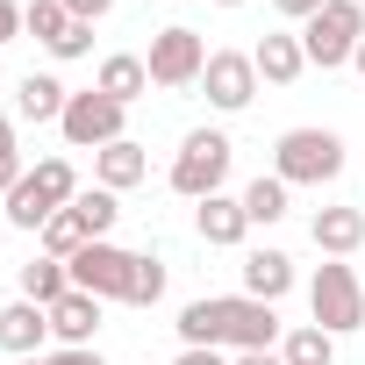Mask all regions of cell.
<instances>
[{
	"mask_svg": "<svg viewBox=\"0 0 365 365\" xmlns=\"http://www.w3.org/2000/svg\"><path fill=\"white\" fill-rule=\"evenodd\" d=\"M0 222H8V215H0Z\"/></svg>",
	"mask_w": 365,
	"mask_h": 365,
	"instance_id": "obj_39",
	"label": "cell"
},
{
	"mask_svg": "<svg viewBox=\"0 0 365 365\" xmlns=\"http://www.w3.org/2000/svg\"><path fill=\"white\" fill-rule=\"evenodd\" d=\"M358 8H365V0H358Z\"/></svg>",
	"mask_w": 365,
	"mask_h": 365,
	"instance_id": "obj_38",
	"label": "cell"
},
{
	"mask_svg": "<svg viewBox=\"0 0 365 365\" xmlns=\"http://www.w3.org/2000/svg\"><path fill=\"white\" fill-rule=\"evenodd\" d=\"M22 172H29V165H22V150H15V122L0 115V201L15 194V179H22Z\"/></svg>",
	"mask_w": 365,
	"mask_h": 365,
	"instance_id": "obj_27",
	"label": "cell"
},
{
	"mask_svg": "<svg viewBox=\"0 0 365 365\" xmlns=\"http://www.w3.org/2000/svg\"><path fill=\"white\" fill-rule=\"evenodd\" d=\"M251 65H258V79H265V86H294V79L308 72V51H301V36H287V29H272V36H258V51H251Z\"/></svg>",
	"mask_w": 365,
	"mask_h": 365,
	"instance_id": "obj_14",
	"label": "cell"
},
{
	"mask_svg": "<svg viewBox=\"0 0 365 365\" xmlns=\"http://www.w3.org/2000/svg\"><path fill=\"white\" fill-rule=\"evenodd\" d=\"M72 265V287L79 294H101V301H122L129 308V279H136V251H122V244H86L79 258H65Z\"/></svg>",
	"mask_w": 365,
	"mask_h": 365,
	"instance_id": "obj_8",
	"label": "cell"
},
{
	"mask_svg": "<svg viewBox=\"0 0 365 365\" xmlns=\"http://www.w3.org/2000/svg\"><path fill=\"white\" fill-rule=\"evenodd\" d=\"M93 86H101L108 101H122V108H129V101H143V93H150V65H143V58H129V51H115V58H101V79H93Z\"/></svg>",
	"mask_w": 365,
	"mask_h": 365,
	"instance_id": "obj_19",
	"label": "cell"
},
{
	"mask_svg": "<svg viewBox=\"0 0 365 365\" xmlns=\"http://www.w3.org/2000/svg\"><path fill=\"white\" fill-rule=\"evenodd\" d=\"M79 215H86V230L93 237H108L115 230V215H122V194H108V187H79V201H72Z\"/></svg>",
	"mask_w": 365,
	"mask_h": 365,
	"instance_id": "obj_25",
	"label": "cell"
},
{
	"mask_svg": "<svg viewBox=\"0 0 365 365\" xmlns=\"http://www.w3.org/2000/svg\"><path fill=\"white\" fill-rule=\"evenodd\" d=\"M15 287H22V301H36V308H58V301L72 294V265H65V258H29V265L15 272Z\"/></svg>",
	"mask_w": 365,
	"mask_h": 365,
	"instance_id": "obj_18",
	"label": "cell"
},
{
	"mask_svg": "<svg viewBox=\"0 0 365 365\" xmlns=\"http://www.w3.org/2000/svg\"><path fill=\"white\" fill-rule=\"evenodd\" d=\"M287 194H294V187H287V179H279V172H258V179H251V187H244V215H251V230H258V222L272 230V222L287 215Z\"/></svg>",
	"mask_w": 365,
	"mask_h": 365,
	"instance_id": "obj_21",
	"label": "cell"
},
{
	"mask_svg": "<svg viewBox=\"0 0 365 365\" xmlns=\"http://www.w3.org/2000/svg\"><path fill=\"white\" fill-rule=\"evenodd\" d=\"M165 301V258L136 251V279H129V308H158Z\"/></svg>",
	"mask_w": 365,
	"mask_h": 365,
	"instance_id": "obj_26",
	"label": "cell"
},
{
	"mask_svg": "<svg viewBox=\"0 0 365 365\" xmlns=\"http://www.w3.org/2000/svg\"><path fill=\"white\" fill-rule=\"evenodd\" d=\"M287 287H294V258H287V251L265 244V251L244 258V294H251V301H279Z\"/></svg>",
	"mask_w": 365,
	"mask_h": 365,
	"instance_id": "obj_17",
	"label": "cell"
},
{
	"mask_svg": "<svg viewBox=\"0 0 365 365\" xmlns=\"http://www.w3.org/2000/svg\"><path fill=\"white\" fill-rule=\"evenodd\" d=\"M351 65H358V79H365V43H358V58H351Z\"/></svg>",
	"mask_w": 365,
	"mask_h": 365,
	"instance_id": "obj_35",
	"label": "cell"
},
{
	"mask_svg": "<svg viewBox=\"0 0 365 365\" xmlns=\"http://www.w3.org/2000/svg\"><path fill=\"white\" fill-rule=\"evenodd\" d=\"M43 365H108V358H101V351H51Z\"/></svg>",
	"mask_w": 365,
	"mask_h": 365,
	"instance_id": "obj_33",
	"label": "cell"
},
{
	"mask_svg": "<svg viewBox=\"0 0 365 365\" xmlns=\"http://www.w3.org/2000/svg\"><path fill=\"white\" fill-rule=\"evenodd\" d=\"M122 101H108L101 86H86V93H72L65 101V115H58V136L72 143V150H108V143H122Z\"/></svg>",
	"mask_w": 365,
	"mask_h": 365,
	"instance_id": "obj_7",
	"label": "cell"
},
{
	"mask_svg": "<svg viewBox=\"0 0 365 365\" xmlns=\"http://www.w3.org/2000/svg\"><path fill=\"white\" fill-rule=\"evenodd\" d=\"M15 365H43V358H15Z\"/></svg>",
	"mask_w": 365,
	"mask_h": 365,
	"instance_id": "obj_37",
	"label": "cell"
},
{
	"mask_svg": "<svg viewBox=\"0 0 365 365\" xmlns=\"http://www.w3.org/2000/svg\"><path fill=\"white\" fill-rule=\"evenodd\" d=\"M22 29H29L43 51H58V43L72 36V8H65V0H29V8H22Z\"/></svg>",
	"mask_w": 365,
	"mask_h": 365,
	"instance_id": "obj_24",
	"label": "cell"
},
{
	"mask_svg": "<svg viewBox=\"0 0 365 365\" xmlns=\"http://www.w3.org/2000/svg\"><path fill=\"white\" fill-rule=\"evenodd\" d=\"M272 172L287 179V187H329V179L344 172V136L336 129H287L272 143Z\"/></svg>",
	"mask_w": 365,
	"mask_h": 365,
	"instance_id": "obj_2",
	"label": "cell"
},
{
	"mask_svg": "<svg viewBox=\"0 0 365 365\" xmlns=\"http://www.w3.org/2000/svg\"><path fill=\"white\" fill-rule=\"evenodd\" d=\"M215 8H244V0H215Z\"/></svg>",
	"mask_w": 365,
	"mask_h": 365,
	"instance_id": "obj_36",
	"label": "cell"
},
{
	"mask_svg": "<svg viewBox=\"0 0 365 365\" xmlns=\"http://www.w3.org/2000/svg\"><path fill=\"white\" fill-rule=\"evenodd\" d=\"M279 358H287V365H336V336L315 329V322H301V329L279 336Z\"/></svg>",
	"mask_w": 365,
	"mask_h": 365,
	"instance_id": "obj_22",
	"label": "cell"
},
{
	"mask_svg": "<svg viewBox=\"0 0 365 365\" xmlns=\"http://www.w3.org/2000/svg\"><path fill=\"white\" fill-rule=\"evenodd\" d=\"M65 8H72V22H101V15L115 8V0H65Z\"/></svg>",
	"mask_w": 365,
	"mask_h": 365,
	"instance_id": "obj_31",
	"label": "cell"
},
{
	"mask_svg": "<svg viewBox=\"0 0 365 365\" xmlns=\"http://www.w3.org/2000/svg\"><path fill=\"white\" fill-rule=\"evenodd\" d=\"M65 101H72V86H65L58 72H29V79L15 86V115H22V122H58Z\"/></svg>",
	"mask_w": 365,
	"mask_h": 365,
	"instance_id": "obj_16",
	"label": "cell"
},
{
	"mask_svg": "<svg viewBox=\"0 0 365 365\" xmlns=\"http://www.w3.org/2000/svg\"><path fill=\"white\" fill-rule=\"evenodd\" d=\"M308 315H315V329H329V336L365 329V279H358L344 258L315 265V279H308Z\"/></svg>",
	"mask_w": 365,
	"mask_h": 365,
	"instance_id": "obj_4",
	"label": "cell"
},
{
	"mask_svg": "<svg viewBox=\"0 0 365 365\" xmlns=\"http://www.w3.org/2000/svg\"><path fill=\"white\" fill-rule=\"evenodd\" d=\"M172 365H237V358H230V351H179Z\"/></svg>",
	"mask_w": 365,
	"mask_h": 365,
	"instance_id": "obj_32",
	"label": "cell"
},
{
	"mask_svg": "<svg viewBox=\"0 0 365 365\" xmlns=\"http://www.w3.org/2000/svg\"><path fill=\"white\" fill-rule=\"evenodd\" d=\"M230 165H237V143H230L222 129H194L187 143H179V158H172V194H179V201H208V194H222Z\"/></svg>",
	"mask_w": 365,
	"mask_h": 365,
	"instance_id": "obj_3",
	"label": "cell"
},
{
	"mask_svg": "<svg viewBox=\"0 0 365 365\" xmlns=\"http://www.w3.org/2000/svg\"><path fill=\"white\" fill-rule=\"evenodd\" d=\"M358 43H365V8H358V0H329L322 15L301 22V51H308V65H322V72L351 65Z\"/></svg>",
	"mask_w": 365,
	"mask_h": 365,
	"instance_id": "obj_5",
	"label": "cell"
},
{
	"mask_svg": "<svg viewBox=\"0 0 365 365\" xmlns=\"http://www.w3.org/2000/svg\"><path fill=\"white\" fill-rule=\"evenodd\" d=\"M93 179H101L108 194H129V187H143V179H150V150H143L136 136H122V143L93 150Z\"/></svg>",
	"mask_w": 365,
	"mask_h": 365,
	"instance_id": "obj_13",
	"label": "cell"
},
{
	"mask_svg": "<svg viewBox=\"0 0 365 365\" xmlns=\"http://www.w3.org/2000/svg\"><path fill=\"white\" fill-rule=\"evenodd\" d=\"M86 51H93V22H72V36H65L51 58H58V65H72V58H86Z\"/></svg>",
	"mask_w": 365,
	"mask_h": 365,
	"instance_id": "obj_28",
	"label": "cell"
},
{
	"mask_svg": "<svg viewBox=\"0 0 365 365\" xmlns=\"http://www.w3.org/2000/svg\"><path fill=\"white\" fill-rule=\"evenodd\" d=\"M43 344H51V308L15 294L8 308H0V351L8 358H43Z\"/></svg>",
	"mask_w": 365,
	"mask_h": 365,
	"instance_id": "obj_11",
	"label": "cell"
},
{
	"mask_svg": "<svg viewBox=\"0 0 365 365\" xmlns=\"http://www.w3.org/2000/svg\"><path fill=\"white\" fill-rule=\"evenodd\" d=\"M237 365H287L279 351H237Z\"/></svg>",
	"mask_w": 365,
	"mask_h": 365,
	"instance_id": "obj_34",
	"label": "cell"
},
{
	"mask_svg": "<svg viewBox=\"0 0 365 365\" xmlns=\"http://www.w3.org/2000/svg\"><path fill=\"white\" fill-rule=\"evenodd\" d=\"M150 86H165V93H187V86H201V72H208V43L187 29V22H172V29H158L150 36Z\"/></svg>",
	"mask_w": 365,
	"mask_h": 365,
	"instance_id": "obj_6",
	"label": "cell"
},
{
	"mask_svg": "<svg viewBox=\"0 0 365 365\" xmlns=\"http://www.w3.org/2000/svg\"><path fill=\"white\" fill-rule=\"evenodd\" d=\"M29 187H36L51 208H72V201H79V172H72V158H36Z\"/></svg>",
	"mask_w": 365,
	"mask_h": 365,
	"instance_id": "obj_23",
	"label": "cell"
},
{
	"mask_svg": "<svg viewBox=\"0 0 365 365\" xmlns=\"http://www.w3.org/2000/svg\"><path fill=\"white\" fill-rule=\"evenodd\" d=\"M179 344L187 351H272L279 344V308L251 294H201L179 308Z\"/></svg>",
	"mask_w": 365,
	"mask_h": 365,
	"instance_id": "obj_1",
	"label": "cell"
},
{
	"mask_svg": "<svg viewBox=\"0 0 365 365\" xmlns=\"http://www.w3.org/2000/svg\"><path fill=\"white\" fill-rule=\"evenodd\" d=\"M101 315H108V301L72 287V294L51 308V336H58V351H93V336H101Z\"/></svg>",
	"mask_w": 365,
	"mask_h": 365,
	"instance_id": "obj_10",
	"label": "cell"
},
{
	"mask_svg": "<svg viewBox=\"0 0 365 365\" xmlns=\"http://www.w3.org/2000/svg\"><path fill=\"white\" fill-rule=\"evenodd\" d=\"M308 237H315V251H329V258H351V251L365 244V208H315Z\"/></svg>",
	"mask_w": 365,
	"mask_h": 365,
	"instance_id": "obj_15",
	"label": "cell"
},
{
	"mask_svg": "<svg viewBox=\"0 0 365 365\" xmlns=\"http://www.w3.org/2000/svg\"><path fill=\"white\" fill-rule=\"evenodd\" d=\"M194 230H201V244H215V251H237V244L251 237L244 194H208V201H194Z\"/></svg>",
	"mask_w": 365,
	"mask_h": 365,
	"instance_id": "obj_12",
	"label": "cell"
},
{
	"mask_svg": "<svg viewBox=\"0 0 365 365\" xmlns=\"http://www.w3.org/2000/svg\"><path fill=\"white\" fill-rule=\"evenodd\" d=\"M86 244H101V237L86 230V215H79V208H58V215L43 222V258H79Z\"/></svg>",
	"mask_w": 365,
	"mask_h": 365,
	"instance_id": "obj_20",
	"label": "cell"
},
{
	"mask_svg": "<svg viewBox=\"0 0 365 365\" xmlns=\"http://www.w3.org/2000/svg\"><path fill=\"white\" fill-rule=\"evenodd\" d=\"M22 36V8H15V0H0V43H15Z\"/></svg>",
	"mask_w": 365,
	"mask_h": 365,
	"instance_id": "obj_30",
	"label": "cell"
},
{
	"mask_svg": "<svg viewBox=\"0 0 365 365\" xmlns=\"http://www.w3.org/2000/svg\"><path fill=\"white\" fill-rule=\"evenodd\" d=\"M272 8H279L287 22H308V15H322V8H329V0H272Z\"/></svg>",
	"mask_w": 365,
	"mask_h": 365,
	"instance_id": "obj_29",
	"label": "cell"
},
{
	"mask_svg": "<svg viewBox=\"0 0 365 365\" xmlns=\"http://www.w3.org/2000/svg\"><path fill=\"white\" fill-rule=\"evenodd\" d=\"M201 86H208V108H222V115H244L251 101H258V65H251V51H208V72H201Z\"/></svg>",
	"mask_w": 365,
	"mask_h": 365,
	"instance_id": "obj_9",
	"label": "cell"
}]
</instances>
